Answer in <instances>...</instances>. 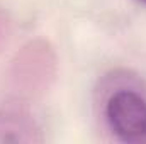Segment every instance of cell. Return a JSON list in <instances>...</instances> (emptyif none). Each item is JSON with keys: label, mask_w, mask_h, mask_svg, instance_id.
Segmentation results:
<instances>
[{"label": "cell", "mask_w": 146, "mask_h": 144, "mask_svg": "<svg viewBox=\"0 0 146 144\" xmlns=\"http://www.w3.org/2000/svg\"><path fill=\"white\" fill-rule=\"evenodd\" d=\"M109 124L124 143H146V100L131 90L115 92L106 108Z\"/></svg>", "instance_id": "cell-1"}, {"label": "cell", "mask_w": 146, "mask_h": 144, "mask_svg": "<svg viewBox=\"0 0 146 144\" xmlns=\"http://www.w3.org/2000/svg\"><path fill=\"white\" fill-rule=\"evenodd\" d=\"M141 2H145V3H146V0H141Z\"/></svg>", "instance_id": "cell-2"}]
</instances>
